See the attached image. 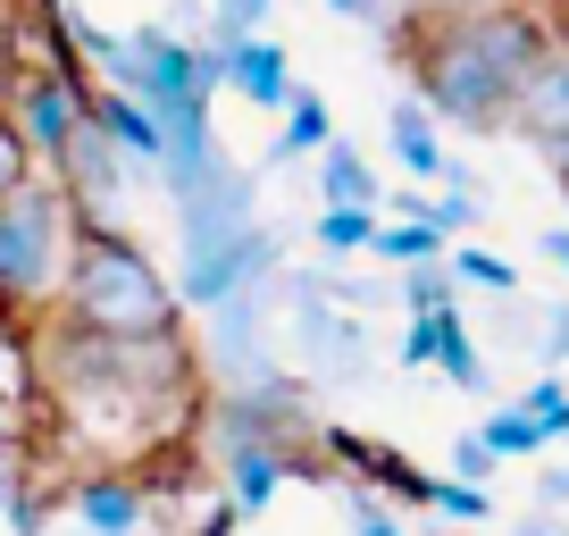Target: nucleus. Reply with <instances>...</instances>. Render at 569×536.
I'll return each instance as SVG.
<instances>
[{
	"label": "nucleus",
	"instance_id": "nucleus-32",
	"mask_svg": "<svg viewBox=\"0 0 569 536\" xmlns=\"http://www.w3.org/2000/svg\"><path fill=\"white\" fill-rule=\"evenodd\" d=\"M511 536H569V528H561V519H519Z\"/></svg>",
	"mask_w": 569,
	"mask_h": 536
},
{
	"label": "nucleus",
	"instance_id": "nucleus-28",
	"mask_svg": "<svg viewBox=\"0 0 569 536\" xmlns=\"http://www.w3.org/2000/svg\"><path fill=\"white\" fill-rule=\"evenodd\" d=\"M536 503H545V512H569V461L561 469H536Z\"/></svg>",
	"mask_w": 569,
	"mask_h": 536
},
{
	"label": "nucleus",
	"instance_id": "nucleus-9",
	"mask_svg": "<svg viewBox=\"0 0 569 536\" xmlns=\"http://www.w3.org/2000/svg\"><path fill=\"white\" fill-rule=\"evenodd\" d=\"M68 519L84 536H142L151 528V486L134 469H84L68 486Z\"/></svg>",
	"mask_w": 569,
	"mask_h": 536
},
{
	"label": "nucleus",
	"instance_id": "nucleus-2",
	"mask_svg": "<svg viewBox=\"0 0 569 536\" xmlns=\"http://www.w3.org/2000/svg\"><path fill=\"white\" fill-rule=\"evenodd\" d=\"M177 286H168L151 251L134 244L126 227H84L76 235V260L59 277V327L76 336H101V344H151V336H177Z\"/></svg>",
	"mask_w": 569,
	"mask_h": 536
},
{
	"label": "nucleus",
	"instance_id": "nucleus-12",
	"mask_svg": "<svg viewBox=\"0 0 569 536\" xmlns=\"http://www.w3.org/2000/svg\"><path fill=\"white\" fill-rule=\"evenodd\" d=\"M284 68H293V59H284L268 34H251V42L227 51V85L243 92L251 109H277V118H284V101H293V76H284Z\"/></svg>",
	"mask_w": 569,
	"mask_h": 536
},
{
	"label": "nucleus",
	"instance_id": "nucleus-1",
	"mask_svg": "<svg viewBox=\"0 0 569 536\" xmlns=\"http://www.w3.org/2000/svg\"><path fill=\"white\" fill-rule=\"evenodd\" d=\"M545 51H552L545 26L528 9H511V0L469 9V18H427V34L410 42L419 109L436 126H461V135H502Z\"/></svg>",
	"mask_w": 569,
	"mask_h": 536
},
{
	"label": "nucleus",
	"instance_id": "nucleus-20",
	"mask_svg": "<svg viewBox=\"0 0 569 536\" xmlns=\"http://www.w3.org/2000/svg\"><path fill=\"white\" fill-rule=\"evenodd\" d=\"M369 235H377L369 210H319V218H310V244H319L327 260H352V251H369Z\"/></svg>",
	"mask_w": 569,
	"mask_h": 536
},
{
	"label": "nucleus",
	"instance_id": "nucleus-19",
	"mask_svg": "<svg viewBox=\"0 0 569 536\" xmlns=\"http://www.w3.org/2000/svg\"><path fill=\"white\" fill-rule=\"evenodd\" d=\"M445 268H452V286H486V294H519V268L502 260V251H486V244H452L445 251Z\"/></svg>",
	"mask_w": 569,
	"mask_h": 536
},
{
	"label": "nucleus",
	"instance_id": "nucleus-30",
	"mask_svg": "<svg viewBox=\"0 0 569 536\" xmlns=\"http://www.w3.org/2000/svg\"><path fill=\"white\" fill-rule=\"evenodd\" d=\"M427 18H469V9H502V0H419Z\"/></svg>",
	"mask_w": 569,
	"mask_h": 536
},
{
	"label": "nucleus",
	"instance_id": "nucleus-14",
	"mask_svg": "<svg viewBox=\"0 0 569 536\" xmlns=\"http://www.w3.org/2000/svg\"><path fill=\"white\" fill-rule=\"evenodd\" d=\"M319 210H369V218H386L377 168L360 160L352 143H327V151H319Z\"/></svg>",
	"mask_w": 569,
	"mask_h": 536
},
{
	"label": "nucleus",
	"instance_id": "nucleus-16",
	"mask_svg": "<svg viewBox=\"0 0 569 536\" xmlns=\"http://www.w3.org/2000/svg\"><path fill=\"white\" fill-rule=\"evenodd\" d=\"M478 445L495 453V461H528V453H552V445H545V428H536L519 403H502V411H486V419H478Z\"/></svg>",
	"mask_w": 569,
	"mask_h": 536
},
{
	"label": "nucleus",
	"instance_id": "nucleus-8",
	"mask_svg": "<svg viewBox=\"0 0 569 536\" xmlns=\"http://www.w3.org/2000/svg\"><path fill=\"white\" fill-rule=\"evenodd\" d=\"M284 478H327L319 453H268V445H218V486H227V512L234 519H260L268 503H277Z\"/></svg>",
	"mask_w": 569,
	"mask_h": 536
},
{
	"label": "nucleus",
	"instance_id": "nucleus-5",
	"mask_svg": "<svg viewBox=\"0 0 569 536\" xmlns=\"http://www.w3.org/2000/svg\"><path fill=\"white\" fill-rule=\"evenodd\" d=\"M51 185H59V201L76 210V227H126V201H134V168H126V151L109 143L101 126H92V109L76 118L68 143H59Z\"/></svg>",
	"mask_w": 569,
	"mask_h": 536
},
{
	"label": "nucleus",
	"instance_id": "nucleus-27",
	"mask_svg": "<svg viewBox=\"0 0 569 536\" xmlns=\"http://www.w3.org/2000/svg\"><path fill=\"white\" fill-rule=\"evenodd\" d=\"M18 185H34V151H26V143H18V126L0 118V201L18 193Z\"/></svg>",
	"mask_w": 569,
	"mask_h": 536
},
{
	"label": "nucleus",
	"instance_id": "nucleus-11",
	"mask_svg": "<svg viewBox=\"0 0 569 536\" xmlns=\"http://www.w3.org/2000/svg\"><path fill=\"white\" fill-rule=\"evenodd\" d=\"M386 143H393V160H402L410 185H436V177H445V135H436V118L419 109V92H402V101L386 109Z\"/></svg>",
	"mask_w": 569,
	"mask_h": 536
},
{
	"label": "nucleus",
	"instance_id": "nucleus-24",
	"mask_svg": "<svg viewBox=\"0 0 569 536\" xmlns=\"http://www.w3.org/2000/svg\"><path fill=\"white\" fill-rule=\"evenodd\" d=\"M445 478H461V486H495V478H502V461L478 445V428H461V436L445 445Z\"/></svg>",
	"mask_w": 569,
	"mask_h": 536
},
{
	"label": "nucleus",
	"instance_id": "nucleus-4",
	"mask_svg": "<svg viewBox=\"0 0 569 536\" xmlns=\"http://www.w3.org/2000/svg\"><path fill=\"white\" fill-rule=\"evenodd\" d=\"M277 294L293 302V369H302L310 386H360V377H369V360H377L369 319L319 302L302 277H277Z\"/></svg>",
	"mask_w": 569,
	"mask_h": 536
},
{
	"label": "nucleus",
	"instance_id": "nucleus-34",
	"mask_svg": "<svg viewBox=\"0 0 569 536\" xmlns=\"http://www.w3.org/2000/svg\"><path fill=\"white\" fill-rule=\"evenodd\" d=\"M177 9H201V0H177Z\"/></svg>",
	"mask_w": 569,
	"mask_h": 536
},
{
	"label": "nucleus",
	"instance_id": "nucleus-15",
	"mask_svg": "<svg viewBox=\"0 0 569 536\" xmlns=\"http://www.w3.org/2000/svg\"><path fill=\"white\" fill-rule=\"evenodd\" d=\"M336 143V109L319 92H293L284 101V135H277V160H302V151H327Z\"/></svg>",
	"mask_w": 569,
	"mask_h": 536
},
{
	"label": "nucleus",
	"instance_id": "nucleus-25",
	"mask_svg": "<svg viewBox=\"0 0 569 536\" xmlns=\"http://www.w3.org/2000/svg\"><path fill=\"white\" fill-rule=\"evenodd\" d=\"M495 344L536 353V302H528V294H495Z\"/></svg>",
	"mask_w": 569,
	"mask_h": 536
},
{
	"label": "nucleus",
	"instance_id": "nucleus-10",
	"mask_svg": "<svg viewBox=\"0 0 569 536\" xmlns=\"http://www.w3.org/2000/svg\"><path fill=\"white\" fill-rule=\"evenodd\" d=\"M84 109H92V126H101L109 143L126 151L134 177H160V118H151V109L126 101V92H84Z\"/></svg>",
	"mask_w": 569,
	"mask_h": 536
},
{
	"label": "nucleus",
	"instance_id": "nucleus-31",
	"mask_svg": "<svg viewBox=\"0 0 569 536\" xmlns=\"http://www.w3.org/2000/svg\"><path fill=\"white\" fill-rule=\"evenodd\" d=\"M536 251H545V260L569 277V227H545V244H536Z\"/></svg>",
	"mask_w": 569,
	"mask_h": 536
},
{
	"label": "nucleus",
	"instance_id": "nucleus-17",
	"mask_svg": "<svg viewBox=\"0 0 569 536\" xmlns=\"http://www.w3.org/2000/svg\"><path fill=\"white\" fill-rule=\"evenodd\" d=\"M393 294H402L410 319H427V310H461V286H452L445 260H410L402 277H393Z\"/></svg>",
	"mask_w": 569,
	"mask_h": 536
},
{
	"label": "nucleus",
	"instance_id": "nucleus-22",
	"mask_svg": "<svg viewBox=\"0 0 569 536\" xmlns=\"http://www.w3.org/2000/svg\"><path fill=\"white\" fill-rule=\"evenodd\" d=\"M427 512L445 519V528H486V519H495V503H486V486H461V478H436V495H427Z\"/></svg>",
	"mask_w": 569,
	"mask_h": 536
},
{
	"label": "nucleus",
	"instance_id": "nucleus-21",
	"mask_svg": "<svg viewBox=\"0 0 569 536\" xmlns=\"http://www.w3.org/2000/svg\"><path fill=\"white\" fill-rule=\"evenodd\" d=\"M201 9H210L201 42H227V51H234V42H251V34H260V18L277 9V0H201Z\"/></svg>",
	"mask_w": 569,
	"mask_h": 536
},
{
	"label": "nucleus",
	"instance_id": "nucleus-7",
	"mask_svg": "<svg viewBox=\"0 0 569 536\" xmlns=\"http://www.w3.org/2000/svg\"><path fill=\"white\" fill-rule=\"evenodd\" d=\"M76 118H84V85H76V68H34V76H18V109H9V126H18V143L34 151L42 168L59 160V143L76 135Z\"/></svg>",
	"mask_w": 569,
	"mask_h": 536
},
{
	"label": "nucleus",
	"instance_id": "nucleus-18",
	"mask_svg": "<svg viewBox=\"0 0 569 536\" xmlns=\"http://www.w3.org/2000/svg\"><path fill=\"white\" fill-rule=\"evenodd\" d=\"M369 260H393V268H410V260H445V235L410 227V218H377V235H369Z\"/></svg>",
	"mask_w": 569,
	"mask_h": 536
},
{
	"label": "nucleus",
	"instance_id": "nucleus-29",
	"mask_svg": "<svg viewBox=\"0 0 569 536\" xmlns=\"http://www.w3.org/2000/svg\"><path fill=\"white\" fill-rule=\"evenodd\" d=\"M327 9H336L343 26H377V18H386V9H393V0H327Z\"/></svg>",
	"mask_w": 569,
	"mask_h": 536
},
{
	"label": "nucleus",
	"instance_id": "nucleus-26",
	"mask_svg": "<svg viewBox=\"0 0 569 536\" xmlns=\"http://www.w3.org/2000/svg\"><path fill=\"white\" fill-rule=\"evenodd\" d=\"M536 360H545V369H569V302L536 310Z\"/></svg>",
	"mask_w": 569,
	"mask_h": 536
},
{
	"label": "nucleus",
	"instance_id": "nucleus-13",
	"mask_svg": "<svg viewBox=\"0 0 569 536\" xmlns=\"http://www.w3.org/2000/svg\"><path fill=\"white\" fill-rule=\"evenodd\" d=\"M427 369H445L461 394H478L486 386V353H478V327L461 319V310H427Z\"/></svg>",
	"mask_w": 569,
	"mask_h": 536
},
{
	"label": "nucleus",
	"instance_id": "nucleus-23",
	"mask_svg": "<svg viewBox=\"0 0 569 536\" xmlns=\"http://www.w3.org/2000/svg\"><path fill=\"white\" fill-rule=\"evenodd\" d=\"M343 528L352 536H402V512L386 495H369V486H343Z\"/></svg>",
	"mask_w": 569,
	"mask_h": 536
},
{
	"label": "nucleus",
	"instance_id": "nucleus-3",
	"mask_svg": "<svg viewBox=\"0 0 569 536\" xmlns=\"http://www.w3.org/2000/svg\"><path fill=\"white\" fill-rule=\"evenodd\" d=\"M76 210L59 201L51 177L18 185L0 201V310H51L59 302V277L76 260Z\"/></svg>",
	"mask_w": 569,
	"mask_h": 536
},
{
	"label": "nucleus",
	"instance_id": "nucleus-35",
	"mask_svg": "<svg viewBox=\"0 0 569 536\" xmlns=\"http://www.w3.org/2000/svg\"><path fill=\"white\" fill-rule=\"evenodd\" d=\"M68 536H84V528H68Z\"/></svg>",
	"mask_w": 569,
	"mask_h": 536
},
{
	"label": "nucleus",
	"instance_id": "nucleus-6",
	"mask_svg": "<svg viewBox=\"0 0 569 536\" xmlns=\"http://www.w3.org/2000/svg\"><path fill=\"white\" fill-rule=\"evenodd\" d=\"M260 227V185H251V168H218L210 185H201L193 201H177V244H184V268H210L227 260L243 235Z\"/></svg>",
	"mask_w": 569,
	"mask_h": 536
},
{
	"label": "nucleus",
	"instance_id": "nucleus-33",
	"mask_svg": "<svg viewBox=\"0 0 569 536\" xmlns=\"http://www.w3.org/2000/svg\"><path fill=\"white\" fill-rule=\"evenodd\" d=\"M0 453H9V411H0Z\"/></svg>",
	"mask_w": 569,
	"mask_h": 536
}]
</instances>
